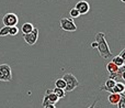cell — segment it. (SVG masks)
I'll return each mask as SVG.
<instances>
[{"mask_svg": "<svg viewBox=\"0 0 125 108\" xmlns=\"http://www.w3.org/2000/svg\"><path fill=\"white\" fill-rule=\"evenodd\" d=\"M69 13H70V17H71V18H78V17L80 15L79 12L77 11V9H76V8H73V9H71Z\"/></svg>", "mask_w": 125, "mask_h": 108, "instance_id": "44dd1931", "label": "cell"}, {"mask_svg": "<svg viewBox=\"0 0 125 108\" xmlns=\"http://www.w3.org/2000/svg\"><path fill=\"white\" fill-rule=\"evenodd\" d=\"M115 84H116V82L113 80H111V78H108V80L105 81V83H104V85L101 87L102 91H106V92H112V88L115 86Z\"/></svg>", "mask_w": 125, "mask_h": 108, "instance_id": "30bf717a", "label": "cell"}, {"mask_svg": "<svg viewBox=\"0 0 125 108\" xmlns=\"http://www.w3.org/2000/svg\"><path fill=\"white\" fill-rule=\"evenodd\" d=\"M12 69L8 64H0V82H11Z\"/></svg>", "mask_w": 125, "mask_h": 108, "instance_id": "3957f363", "label": "cell"}, {"mask_svg": "<svg viewBox=\"0 0 125 108\" xmlns=\"http://www.w3.org/2000/svg\"><path fill=\"white\" fill-rule=\"evenodd\" d=\"M97 45H98V44H97V42H92V43H91V48H92V49H97Z\"/></svg>", "mask_w": 125, "mask_h": 108, "instance_id": "cb8c5ba5", "label": "cell"}, {"mask_svg": "<svg viewBox=\"0 0 125 108\" xmlns=\"http://www.w3.org/2000/svg\"><path fill=\"white\" fill-rule=\"evenodd\" d=\"M124 73H125V66H121L119 68V71L116 73L113 74H109V78L115 81L116 83H124L125 82V77H124Z\"/></svg>", "mask_w": 125, "mask_h": 108, "instance_id": "52a82bcc", "label": "cell"}, {"mask_svg": "<svg viewBox=\"0 0 125 108\" xmlns=\"http://www.w3.org/2000/svg\"><path fill=\"white\" fill-rule=\"evenodd\" d=\"M44 108H56V107H55L54 104H48V105H46Z\"/></svg>", "mask_w": 125, "mask_h": 108, "instance_id": "603a6c76", "label": "cell"}, {"mask_svg": "<svg viewBox=\"0 0 125 108\" xmlns=\"http://www.w3.org/2000/svg\"><path fill=\"white\" fill-rule=\"evenodd\" d=\"M120 57H122V58H124V60H125V50H124V49H123V50H122L121 51V53H120Z\"/></svg>", "mask_w": 125, "mask_h": 108, "instance_id": "7402d4cb", "label": "cell"}, {"mask_svg": "<svg viewBox=\"0 0 125 108\" xmlns=\"http://www.w3.org/2000/svg\"><path fill=\"white\" fill-rule=\"evenodd\" d=\"M53 93H54L59 99H61V98H64L65 96H66V92H65V89L57 88V87H55V88L53 89Z\"/></svg>", "mask_w": 125, "mask_h": 108, "instance_id": "2e32d148", "label": "cell"}, {"mask_svg": "<svg viewBox=\"0 0 125 108\" xmlns=\"http://www.w3.org/2000/svg\"><path fill=\"white\" fill-rule=\"evenodd\" d=\"M95 42H97V49L99 51V54L102 58H110L112 56V52L110 51L109 44L105 40V34L103 32H99L95 35Z\"/></svg>", "mask_w": 125, "mask_h": 108, "instance_id": "6da1fadb", "label": "cell"}, {"mask_svg": "<svg viewBox=\"0 0 125 108\" xmlns=\"http://www.w3.org/2000/svg\"><path fill=\"white\" fill-rule=\"evenodd\" d=\"M55 86H56L57 88L65 89V87H66V83H65V81L62 80V78H58V80H56V82H55Z\"/></svg>", "mask_w": 125, "mask_h": 108, "instance_id": "e0dca14e", "label": "cell"}, {"mask_svg": "<svg viewBox=\"0 0 125 108\" xmlns=\"http://www.w3.org/2000/svg\"><path fill=\"white\" fill-rule=\"evenodd\" d=\"M121 1H122V2H125V0H121Z\"/></svg>", "mask_w": 125, "mask_h": 108, "instance_id": "484cf974", "label": "cell"}, {"mask_svg": "<svg viewBox=\"0 0 125 108\" xmlns=\"http://www.w3.org/2000/svg\"><path fill=\"white\" fill-rule=\"evenodd\" d=\"M2 22L6 27H15L19 22V18L15 13H12V12H9V13H6L2 18Z\"/></svg>", "mask_w": 125, "mask_h": 108, "instance_id": "277c9868", "label": "cell"}, {"mask_svg": "<svg viewBox=\"0 0 125 108\" xmlns=\"http://www.w3.org/2000/svg\"><path fill=\"white\" fill-rule=\"evenodd\" d=\"M59 100V98L55 95L54 93H50V94H45L44 96V99H43V107H45L46 105L48 104H56L57 102Z\"/></svg>", "mask_w": 125, "mask_h": 108, "instance_id": "ba28073f", "label": "cell"}, {"mask_svg": "<svg viewBox=\"0 0 125 108\" xmlns=\"http://www.w3.org/2000/svg\"><path fill=\"white\" fill-rule=\"evenodd\" d=\"M19 33V29L15 27H10L9 28V35H17Z\"/></svg>", "mask_w": 125, "mask_h": 108, "instance_id": "d6986e66", "label": "cell"}, {"mask_svg": "<svg viewBox=\"0 0 125 108\" xmlns=\"http://www.w3.org/2000/svg\"><path fill=\"white\" fill-rule=\"evenodd\" d=\"M117 108H125V100H124V93H122V97L120 102L117 103Z\"/></svg>", "mask_w": 125, "mask_h": 108, "instance_id": "ffe728a7", "label": "cell"}, {"mask_svg": "<svg viewBox=\"0 0 125 108\" xmlns=\"http://www.w3.org/2000/svg\"><path fill=\"white\" fill-rule=\"evenodd\" d=\"M75 8L77 9L79 14H86V13H88L89 9H90V6H89V3L87 1H83V0H82V1L77 2Z\"/></svg>", "mask_w": 125, "mask_h": 108, "instance_id": "9c48e42d", "label": "cell"}, {"mask_svg": "<svg viewBox=\"0 0 125 108\" xmlns=\"http://www.w3.org/2000/svg\"><path fill=\"white\" fill-rule=\"evenodd\" d=\"M119 68H120V67H117L116 65H115V64H113L112 62H110V63H108V64H106V69H108L109 74L116 73V72L119 71Z\"/></svg>", "mask_w": 125, "mask_h": 108, "instance_id": "9a60e30c", "label": "cell"}, {"mask_svg": "<svg viewBox=\"0 0 125 108\" xmlns=\"http://www.w3.org/2000/svg\"><path fill=\"white\" fill-rule=\"evenodd\" d=\"M33 29H34V27H33L32 23H30V22H25V23L22 26L21 31H22V33H23V35H24V34H28V33L32 32Z\"/></svg>", "mask_w": 125, "mask_h": 108, "instance_id": "4fadbf2b", "label": "cell"}, {"mask_svg": "<svg viewBox=\"0 0 125 108\" xmlns=\"http://www.w3.org/2000/svg\"><path fill=\"white\" fill-rule=\"evenodd\" d=\"M9 35V27L3 26V28L0 29V37H6Z\"/></svg>", "mask_w": 125, "mask_h": 108, "instance_id": "ac0fdd59", "label": "cell"}, {"mask_svg": "<svg viewBox=\"0 0 125 108\" xmlns=\"http://www.w3.org/2000/svg\"><path fill=\"white\" fill-rule=\"evenodd\" d=\"M112 63H113V64L116 65L117 67H121V66H124V64H125V60H124V58H122V57H120L119 55H116V56H114V57H113Z\"/></svg>", "mask_w": 125, "mask_h": 108, "instance_id": "5bb4252c", "label": "cell"}, {"mask_svg": "<svg viewBox=\"0 0 125 108\" xmlns=\"http://www.w3.org/2000/svg\"><path fill=\"white\" fill-rule=\"evenodd\" d=\"M125 91V84L124 83H116L115 86L112 88V92L110 94H122Z\"/></svg>", "mask_w": 125, "mask_h": 108, "instance_id": "8fae6325", "label": "cell"}, {"mask_svg": "<svg viewBox=\"0 0 125 108\" xmlns=\"http://www.w3.org/2000/svg\"><path fill=\"white\" fill-rule=\"evenodd\" d=\"M62 80H64L65 83H66L65 92L73 91V89H75L76 87H78V85H79V82H78V80L76 78V76L73 75V74H70V73H66V74H65L64 77H62Z\"/></svg>", "mask_w": 125, "mask_h": 108, "instance_id": "7a4b0ae2", "label": "cell"}, {"mask_svg": "<svg viewBox=\"0 0 125 108\" xmlns=\"http://www.w3.org/2000/svg\"><path fill=\"white\" fill-rule=\"evenodd\" d=\"M122 97V94H110L108 97V100L111 105H117Z\"/></svg>", "mask_w": 125, "mask_h": 108, "instance_id": "7c38bea8", "label": "cell"}, {"mask_svg": "<svg viewBox=\"0 0 125 108\" xmlns=\"http://www.w3.org/2000/svg\"><path fill=\"white\" fill-rule=\"evenodd\" d=\"M39 33H40L39 29L34 28L32 30V32L28 33V34H24L23 39H24V41L26 42V44H29V45H34L37 42V39H39Z\"/></svg>", "mask_w": 125, "mask_h": 108, "instance_id": "5b68a950", "label": "cell"}, {"mask_svg": "<svg viewBox=\"0 0 125 108\" xmlns=\"http://www.w3.org/2000/svg\"><path fill=\"white\" fill-rule=\"evenodd\" d=\"M61 28L64 31H68V32H73V31L77 30V26L69 18H62V19H61Z\"/></svg>", "mask_w": 125, "mask_h": 108, "instance_id": "8992f818", "label": "cell"}, {"mask_svg": "<svg viewBox=\"0 0 125 108\" xmlns=\"http://www.w3.org/2000/svg\"><path fill=\"white\" fill-rule=\"evenodd\" d=\"M97 102H98V100H97V99H95V100H94V102H93V104H92V105H91V106H89L88 108H95V104H97Z\"/></svg>", "mask_w": 125, "mask_h": 108, "instance_id": "d4e9b609", "label": "cell"}]
</instances>
